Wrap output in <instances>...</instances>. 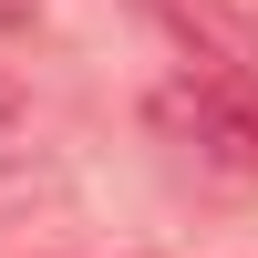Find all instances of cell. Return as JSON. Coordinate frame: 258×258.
<instances>
[{
  "instance_id": "cell-1",
  "label": "cell",
  "mask_w": 258,
  "mask_h": 258,
  "mask_svg": "<svg viewBox=\"0 0 258 258\" xmlns=\"http://www.w3.org/2000/svg\"><path fill=\"white\" fill-rule=\"evenodd\" d=\"M155 114L176 124V135H197L217 165H258V103L238 93V73H227V62H207L197 83H176Z\"/></svg>"
},
{
  "instance_id": "cell-2",
  "label": "cell",
  "mask_w": 258,
  "mask_h": 258,
  "mask_svg": "<svg viewBox=\"0 0 258 258\" xmlns=\"http://www.w3.org/2000/svg\"><path fill=\"white\" fill-rule=\"evenodd\" d=\"M197 52H258V0H176Z\"/></svg>"
},
{
  "instance_id": "cell-3",
  "label": "cell",
  "mask_w": 258,
  "mask_h": 258,
  "mask_svg": "<svg viewBox=\"0 0 258 258\" xmlns=\"http://www.w3.org/2000/svg\"><path fill=\"white\" fill-rule=\"evenodd\" d=\"M21 21H31V0H0V31H21Z\"/></svg>"
},
{
  "instance_id": "cell-4",
  "label": "cell",
  "mask_w": 258,
  "mask_h": 258,
  "mask_svg": "<svg viewBox=\"0 0 258 258\" xmlns=\"http://www.w3.org/2000/svg\"><path fill=\"white\" fill-rule=\"evenodd\" d=\"M0 114H11V83H0Z\"/></svg>"
}]
</instances>
